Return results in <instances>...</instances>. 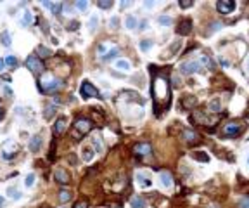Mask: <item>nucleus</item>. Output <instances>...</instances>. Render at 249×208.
Wrapping results in <instances>:
<instances>
[{
	"instance_id": "20e7f679",
	"label": "nucleus",
	"mask_w": 249,
	"mask_h": 208,
	"mask_svg": "<svg viewBox=\"0 0 249 208\" xmlns=\"http://www.w3.org/2000/svg\"><path fill=\"white\" fill-rule=\"evenodd\" d=\"M80 94H81L83 99H92V97H99V90L93 87L88 80H85L80 87Z\"/></svg>"
},
{
	"instance_id": "72a5a7b5",
	"label": "nucleus",
	"mask_w": 249,
	"mask_h": 208,
	"mask_svg": "<svg viewBox=\"0 0 249 208\" xmlns=\"http://www.w3.org/2000/svg\"><path fill=\"white\" fill-rule=\"evenodd\" d=\"M31 21H33V16H31L30 11H26V12H24V19H23V26H26V24H31Z\"/></svg>"
},
{
	"instance_id": "c03bdc74",
	"label": "nucleus",
	"mask_w": 249,
	"mask_h": 208,
	"mask_svg": "<svg viewBox=\"0 0 249 208\" xmlns=\"http://www.w3.org/2000/svg\"><path fill=\"white\" fill-rule=\"evenodd\" d=\"M40 26H44V33H45V35H48V28H47V23H45V19H40Z\"/></svg>"
},
{
	"instance_id": "5fc2aeb1",
	"label": "nucleus",
	"mask_w": 249,
	"mask_h": 208,
	"mask_svg": "<svg viewBox=\"0 0 249 208\" xmlns=\"http://www.w3.org/2000/svg\"><path fill=\"white\" fill-rule=\"evenodd\" d=\"M4 118V113H2V109H0V120Z\"/></svg>"
},
{
	"instance_id": "a18cd8bd",
	"label": "nucleus",
	"mask_w": 249,
	"mask_h": 208,
	"mask_svg": "<svg viewBox=\"0 0 249 208\" xmlns=\"http://www.w3.org/2000/svg\"><path fill=\"white\" fill-rule=\"evenodd\" d=\"M180 45H182V42H175V44L171 45V54H175L176 50H178V47H180Z\"/></svg>"
},
{
	"instance_id": "8fccbe9b",
	"label": "nucleus",
	"mask_w": 249,
	"mask_h": 208,
	"mask_svg": "<svg viewBox=\"0 0 249 208\" xmlns=\"http://www.w3.org/2000/svg\"><path fill=\"white\" fill-rule=\"evenodd\" d=\"M4 66H5V61H4V59H0V73L4 71Z\"/></svg>"
},
{
	"instance_id": "c756f323",
	"label": "nucleus",
	"mask_w": 249,
	"mask_h": 208,
	"mask_svg": "<svg viewBox=\"0 0 249 208\" xmlns=\"http://www.w3.org/2000/svg\"><path fill=\"white\" fill-rule=\"evenodd\" d=\"M157 21H159V24H163V26H168V24H171V23H173V19H171L170 16H164V14H161V16L157 18Z\"/></svg>"
},
{
	"instance_id": "09e8293b",
	"label": "nucleus",
	"mask_w": 249,
	"mask_h": 208,
	"mask_svg": "<svg viewBox=\"0 0 249 208\" xmlns=\"http://www.w3.org/2000/svg\"><path fill=\"white\" fill-rule=\"evenodd\" d=\"M180 83H182V82H180V78H178V76L175 75V76H173V85H175V87H178Z\"/></svg>"
},
{
	"instance_id": "e433bc0d",
	"label": "nucleus",
	"mask_w": 249,
	"mask_h": 208,
	"mask_svg": "<svg viewBox=\"0 0 249 208\" xmlns=\"http://www.w3.org/2000/svg\"><path fill=\"white\" fill-rule=\"evenodd\" d=\"M54 109H56L54 106H47V108H45V113H44V116H45L47 120H50V118H52V115H54Z\"/></svg>"
},
{
	"instance_id": "a211bd4d",
	"label": "nucleus",
	"mask_w": 249,
	"mask_h": 208,
	"mask_svg": "<svg viewBox=\"0 0 249 208\" xmlns=\"http://www.w3.org/2000/svg\"><path fill=\"white\" fill-rule=\"evenodd\" d=\"M40 144H42V137H40V135H35V137L30 141V149L33 151V153H38Z\"/></svg>"
},
{
	"instance_id": "4c0bfd02",
	"label": "nucleus",
	"mask_w": 249,
	"mask_h": 208,
	"mask_svg": "<svg viewBox=\"0 0 249 208\" xmlns=\"http://www.w3.org/2000/svg\"><path fill=\"white\" fill-rule=\"evenodd\" d=\"M33 182H35V175H33V173H30V175H26V180H24V186H26V187H31V186H33Z\"/></svg>"
},
{
	"instance_id": "3c124183",
	"label": "nucleus",
	"mask_w": 249,
	"mask_h": 208,
	"mask_svg": "<svg viewBox=\"0 0 249 208\" xmlns=\"http://www.w3.org/2000/svg\"><path fill=\"white\" fill-rule=\"evenodd\" d=\"M131 2H121V7H130Z\"/></svg>"
},
{
	"instance_id": "c9c22d12",
	"label": "nucleus",
	"mask_w": 249,
	"mask_h": 208,
	"mask_svg": "<svg viewBox=\"0 0 249 208\" xmlns=\"http://www.w3.org/2000/svg\"><path fill=\"white\" fill-rule=\"evenodd\" d=\"M178 5L182 7V9H189V7H192V5H194V2H192V0H180Z\"/></svg>"
},
{
	"instance_id": "f257e3e1",
	"label": "nucleus",
	"mask_w": 249,
	"mask_h": 208,
	"mask_svg": "<svg viewBox=\"0 0 249 208\" xmlns=\"http://www.w3.org/2000/svg\"><path fill=\"white\" fill-rule=\"evenodd\" d=\"M151 94H152L154 113L159 116L161 111H166L170 108L171 102V87L168 82V76L156 75V78L152 80V85H151Z\"/></svg>"
},
{
	"instance_id": "7ed1b4c3",
	"label": "nucleus",
	"mask_w": 249,
	"mask_h": 208,
	"mask_svg": "<svg viewBox=\"0 0 249 208\" xmlns=\"http://www.w3.org/2000/svg\"><path fill=\"white\" fill-rule=\"evenodd\" d=\"M26 68L33 73V75H40V73H44V70H45L42 59H40L36 54H31V56L26 57Z\"/></svg>"
},
{
	"instance_id": "f3484780",
	"label": "nucleus",
	"mask_w": 249,
	"mask_h": 208,
	"mask_svg": "<svg viewBox=\"0 0 249 208\" xmlns=\"http://www.w3.org/2000/svg\"><path fill=\"white\" fill-rule=\"evenodd\" d=\"M190 156H192L196 161H202V163H208V161H210V156H208V153H204V151H194Z\"/></svg>"
},
{
	"instance_id": "a878e982",
	"label": "nucleus",
	"mask_w": 249,
	"mask_h": 208,
	"mask_svg": "<svg viewBox=\"0 0 249 208\" xmlns=\"http://www.w3.org/2000/svg\"><path fill=\"white\" fill-rule=\"evenodd\" d=\"M208 111H211V113H218V111H222V108H220V101L218 99H213V101L208 104Z\"/></svg>"
},
{
	"instance_id": "412c9836",
	"label": "nucleus",
	"mask_w": 249,
	"mask_h": 208,
	"mask_svg": "<svg viewBox=\"0 0 249 208\" xmlns=\"http://www.w3.org/2000/svg\"><path fill=\"white\" fill-rule=\"evenodd\" d=\"M118 54H119V49H118V47H114V49L107 50V52L102 56V61H111V59H114Z\"/></svg>"
},
{
	"instance_id": "9b49d317",
	"label": "nucleus",
	"mask_w": 249,
	"mask_h": 208,
	"mask_svg": "<svg viewBox=\"0 0 249 208\" xmlns=\"http://www.w3.org/2000/svg\"><path fill=\"white\" fill-rule=\"evenodd\" d=\"M152 151V146L149 144V142H139V144H135V147H133V153H135L137 156H145L149 155Z\"/></svg>"
},
{
	"instance_id": "473e14b6",
	"label": "nucleus",
	"mask_w": 249,
	"mask_h": 208,
	"mask_svg": "<svg viewBox=\"0 0 249 208\" xmlns=\"http://www.w3.org/2000/svg\"><path fill=\"white\" fill-rule=\"evenodd\" d=\"M139 45H140V49L142 50H149L151 47H152V40H142Z\"/></svg>"
},
{
	"instance_id": "13d9d810",
	"label": "nucleus",
	"mask_w": 249,
	"mask_h": 208,
	"mask_svg": "<svg viewBox=\"0 0 249 208\" xmlns=\"http://www.w3.org/2000/svg\"><path fill=\"white\" fill-rule=\"evenodd\" d=\"M247 165H249V158H247Z\"/></svg>"
},
{
	"instance_id": "ea45409f",
	"label": "nucleus",
	"mask_w": 249,
	"mask_h": 208,
	"mask_svg": "<svg viewBox=\"0 0 249 208\" xmlns=\"http://www.w3.org/2000/svg\"><path fill=\"white\" fill-rule=\"evenodd\" d=\"M109 26L113 28V30H118V28H119V18H113V19H109Z\"/></svg>"
},
{
	"instance_id": "49530a36",
	"label": "nucleus",
	"mask_w": 249,
	"mask_h": 208,
	"mask_svg": "<svg viewBox=\"0 0 249 208\" xmlns=\"http://www.w3.org/2000/svg\"><path fill=\"white\" fill-rule=\"evenodd\" d=\"M87 206H88L87 201H78V203L74 205V208H87Z\"/></svg>"
},
{
	"instance_id": "cd10ccee",
	"label": "nucleus",
	"mask_w": 249,
	"mask_h": 208,
	"mask_svg": "<svg viewBox=\"0 0 249 208\" xmlns=\"http://www.w3.org/2000/svg\"><path fill=\"white\" fill-rule=\"evenodd\" d=\"M116 68L121 71H130V62L127 61V59H119L118 62H116Z\"/></svg>"
},
{
	"instance_id": "6e6552de",
	"label": "nucleus",
	"mask_w": 249,
	"mask_h": 208,
	"mask_svg": "<svg viewBox=\"0 0 249 208\" xmlns=\"http://www.w3.org/2000/svg\"><path fill=\"white\" fill-rule=\"evenodd\" d=\"M190 31H192V19H182L178 23V28H176V35L180 36H187L190 35Z\"/></svg>"
},
{
	"instance_id": "f8f14e48",
	"label": "nucleus",
	"mask_w": 249,
	"mask_h": 208,
	"mask_svg": "<svg viewBox=\"0 0 249 208\" xmlns=\"http://www.w3.org/2000/svg\"><path fill=\"white\" fill-rule=\"evenodd\" d=\"M66 123H68V120H66L64 116H61V118L56 121V125H54V134H56V135H61L66 130Z\"/></svg>"
},
{
	"instance_id": "b1692460",
	"label": "nucleus",
	"mask_w": 249,
	"mask_h": 208,
	"mask_svg": "<svg viewBox=\"0 0 249 208\" xmlns=\"http://www.w3.org/2000/svg\"><path fill=\"white\" fill-rule=\"evenodd\" d=\"M81 153H83V155H81L83 161H92V159H93V149H92V147H85Z\"/></svg>"
},
{
	"instance_id": "bb28decb",
	"label": "nucleus",
	"mask_w": 249,
	"mask_h": 208,
	"mask_svg": "<svg viewBox=\"0 0 249 208\" xmlns=\"http://www.w3.org/2000/svg\"><path fill=\"white\" fill-rule=\"evenodd\" d=\"M92 146L97 149V153H101V151L104 149V146H102V141H101V135H93V137H92Z\"/></svg>"
},
{
	"instance_id": "603ef678",
	"label": "nucleus",
	"mask_w": 249,
	"mask_h": 208,
	"mask_svg": "<svg viewBox=\"0 0 249 208\" xmlns=\"http://www.w3.org/2000/svg\"><path fill=\"white\" fill-rule=\"evenodd\" d=\"M4 201H5V199L2 198V196H0V206H2V205H4Z\"/></svg>"
},
{
	"instance_id": "6ab92c4d",
	"label": "nucleus",
	"mask_w": 249,
	"mask_h": 208,
	"mask_svg": "<svg viewBox=\"0 0 249 208\" xmlns=\"http://www.w3.org/2000/svg\"><path fill=\"white\" fill-rule=\"evenodd\" d=\"M0 42H2L4 47H10V33L7 30H4L0 33Z\"/></svg>"
},
{
	"instance_id": "39448f33",
	"label": "nucleus",
	"mask_w": 249,
	"mask_h": 208,
	"mask_svg": "<svg viewBox=\"0 0 249 208\" xmlns=\"http://www.w3.org/2000/svg\"><path fill=\"white\" fill-rule=\"evenodd\" d=\"M92 129H93V123L88 118H78L76 121H74V132H78L80 135L88 134Z\"/></svg>"
},
{
	"instance_id": "0eeeda50",
	"label": "nucleus",
	"mask_w": 249,
	"mask_h": 208,
	"mask_svg": "<svg viewBox=\"0 0 249 208\" xmlns=\"http://www.w3.org/2000/svg\"><path fill=\"white\" fill-rule=\"evenodd\" d=\"M240 132H242V125L235 123V121H230V123L223 125V130H222V134L225 137H235Z\"/></svg>"
},
{
	"instance_id": "393cba45",
	"label": "nucleus",
	"mask_w": 249,
	"mask_h": 208,
	"mask_svg": "<svg viewBox=\"0 0 249 208\" xmlns=\"http://www.w3.org/2000/svg\"><path fill=\"white\" fill-rule=\"evenodd\" d=\"M71 198H73V194H71L69 191H66V189L59 191V201H61V203H68Z\"/></svg>"
},
{
	"instance_id": "dca6fc26",
	"label": "nucleus",
	"mask_w": 249,
	"mask_h": 208,
	"mask_svg": "<svg viewBox=\"0 0 249 208\" xmlns=\"http://www.w3.org/2000/svg\"><path fill=\"white\" fill-rule=\"evenodd\" d=\"M130 205H131V208H145L147 206V203H145V199L142 196H133L130 199Z\"/></svg>"
},
{
	"instance_id": "864d4df0",
	"label": "nucleus",
	"mask_w": 249,
	"mask_h": 208,
	"mask_svg": "<svg viewBox=\"0 0 249 208\" xmlns=\"http://www.w3.org/2000/svg\"><path fill=\"white\" fill-rule=\"evenodd\" d=\"M246 68H247V71H249V57H247V61H246Z\"/></svg>"
},
{
	"instance_id": "58836bf2",
	"label": "nucleus",
	"mask_w": 249,
	"mask_h": 208,
	"mask_svg": "<svg viewBox=\"0 0 249 208\" xmlns=\"http://www.w3.org/2000/svg\"><path fill=\"white\" fill-rule=\"evenodd\" d=\"M7 193H9V196H10L12 199H19V198H21V193H19V191H16V189H12V187H10Z\"/></svg>"
},
{
	"instance_id": "f03ea898",
	"label": "nucleus",
	"mask_w": 249,
	"mask_h": 208,
	"mask_svg": "<svg viewBox=\"0 0 249 208\" xmlns=\"http://www.w3.org/2000/svg\"><path fill=\"white\" fill-rule=\"evenodd\" d=\"M38 83H40V90L45 92V94H52V92H56V90H59L62 87L61 80L52 76V75H44L38 80Z\"/></svg>"
},
{
	"instance_id": "37998d69",
	"label": "nucleus",
	"mask_w": 249,
	"mask_h": 208,
	"mask_svg": "<svg viewBox=\"0 0 249 208\" xmlns=\"http://www.w3.org/2000/svg\"><path fill=\"white\" fill-rule=\"evenodd\" d=\"M76 7H78L80 11H85L88 7V2H85V0L81 2V0H80V2H76Z\"/></svg>"
},
{
	"instance_id": "f704fd0d",
	"label": "nucleus",
	"mask_w": 249,
	"mask_h": 208,
	"mask_svg": "<svg viewBox=\"0 0 249 208\" xmlns=\"http://www.w3.org/2000/svg\"><path fill=\"white\" fill-rule=\"evenodd\" d=\"M48 9L52 11L54 14H61V9H62V4H52V2H50V7H48Z\"/></svg>"
},
{
	"instance_id": "79ce46f5",
	"label": "nucleus",
	"mask_w": 249,
	"mask_h": 208,
	"mask_svg": "<svg viewBox=\"0 0 249 208\" xmlns=\"http://www.w3.org/2000/svg\"><path fill=\"white\" fill-rule=\"evenodd\" d=\"M78 26H80V23H78V21L68 23V30H69V31H76V30H78Z\"/></svg>"
},
{
	"instance_id": "a19ab883",
	"label": "nucleus",
	"mask_w": 249,
	"mask_h": 208,
	"mask_svg": "<svg viewBox=\"0 0 249 208\" xmlns=\"http://www.w3.org/2000/svg\"><path fill=\"white\" fill-rule=\"evenodd\" d=\"M97 23H99V19H97V16H92V18H90V23H88V28H90V30H95V26H97Z\"/></svg>"
},
{
	"instance_id": "7c9ffc66",
	"label": "nucleus",
	"mask_w": 249,
	"mask_h": 208,
	"mask_svg": "<svg viewBox=\"0 0 249 208\" xmlns=\"http://www.w3.org/2000/svg\"><path fill=\"white\" fill-rule=\"evenodd\" d=\"M199 62H201V64H202V66H208V68H210V70H213V62H211V59L210 57H208V56H202V57H201V61H199Z\"/></svg>"
},
{
	"instance_id": "6e6d98bb",
	"label": "nucleus",
	"mask_w": 249,
	"mask_h": 208,
	"mask_svg": "<svg viewBox=\"0 0 249 208\" xmlns=\"http://www.w3.org/2000/svg\"><path fill=\"white\" fill-rule=\"evenodd\" d=\"M246 118H249V111H247V113H246Z\"/></svg>"
},
{
	"instance_id": "aec40b11",
	"label": "nucleus",
	"mask_w": 249,
	"mask_h": 208,
	"mask_svg": "<svg viewBox=\"0 0 249 208\" xmlns=\"http://www.w3.org/2000/svg\"><path fill=\"white\" fill-rule=\"evenodd\" d=\"M184 139H185L187 142H197L199 135H197L194 130H185V132H184Z\"/></svg>"
},
{
	"instance_id": "2eb2a0df",
	"label": "nucleus",
	"mask_w": 249,
	"mask_h": 208,
	"mask_svg": "<svg viewBox=\"0 0 249 208\" xmlns=\"http://www.w3.org/2000/svg\"><path fill=\"white\" fill-rule=\"evenodd\" d=\"M159 179H161V184L164 187H171V186H173V179H171V173L170 172H161V173H159Z\"/></svg>"
},
{
	"instance_id": "4be33fe9",
	"label": "nucleus",
	"mask_w": 249,
	"mask_h": 208,
	"mask_svg": "<svg viewBox=\"0 0 249 208\" xmlns=\"http://www.w3.org/2000/svg\"><path fill=\"white\" fill-rule=\"evenodd\" d=\"M36 56H42V57H50L52 56V50L44 47V45H38L36 47Z\"/></svg>"
},
{
	"instance_id": "1a4fd4ad",
	"label": "nucleus",
	"mask_w": 249,
	"mask_h": 208,
	"mask_svg": "<svg viewBox=\"0 0 249 208\" xmlns=\"http://www.w3.org/2000/svg\"><path fill=\"white\" fill-rule=\"evenodd\" d=\"M216 9L222 14H230L232 11L235 9V2L234 0H218L216 2Z\"/></svg>"
},
{
	"instance_id": "4d7b16f0",
	"label": "nucleus",
	"mask_w": 249,
	"mask_h": 208,
	"mask_svg": "<svg viewBox=\"0 0 249 208\" xmlns=\"http://www.w3.org/2000/svg\"><path fill=\"white\" fill-rule=\"evenodd\" d=\"M114 208H121V206H114Z\"/></svg>"
},
{
	"instance_id": "423d86ee",
	"label": "nucleus",
	"mask_w": 249,
	"mask_h": 208,
	"mask_svg": "<svg viewBox=\"0 0 249 208\" xmlns=\"http://www.w3.org/2000/svg\"><path fill=\"white\" fill-rule=\"evenodd\" d=\"M199 70H201V62L194 61V59L182 62L180 68H178V71L182 73V75H190V73H196V71H199Z\"/></svg>"
},
{
	"instance_id": "c85d7f7f",
	"label": "nucleus",
	"mask_w": 249,
	"mask_h": 208,
	"mask_svg": "<svg viewBox=\"0 0 249 208\" xmlns=\"http://www.w3.org/2000/svg\"><path fill=\"white\" fill-rule=\"evenodd\" d=\"M95 4H97V7H101V9H111V7H113V0H97Z\"/></svg>"
},
{
	"instance_id": "2f4dec72",
	"label": "nucleus",
	"mask_w": 249,
	"mask_h": 208,
	"mask_svg": "<svg viewBox=\"0 0 249 208\" xmlns=\"http://www.w3.org/2000/svg\"><path fill=\"white\" fill-rule=\"evenodd\" d=\"M5 64H7V66H10V68H16V64H18V59L14 57V56H7V57H5Z\"/></svg>"
},
{
	"instance_id": "5701e85b",
	"label": "nucleus",
	"mask_w": 249,
	"mask_h": 208,
	"mask_svg": "<svg viewBox=\"0 0 249 208\" xmlns=\"http://www.w3.org/2000/svg\"><path fill=\"white\" fill-rule=\"evenodd\" d=\"M125 24H127V28H128V30H135V28L139 26V21H137V18H135V16H128V18H127V21H125Z\"/></svg>"
},
{
	"instance_id": "4468645a",
	"label": "nucleus",
	"mask_w": 249,
	"mask_h": 208,
	"mask_svg": "<svg viewBox=\"0 0 249 208\" xmlns=\"http://www.w3.org/2000/svg\"><path fill=\"white\" fill-rule=\"evenodd\" d=\"M137 182H139L142 187H151V186H152V180H151L145 173H142V172L137 173Z\"/></svg>"
},
{
	"instance_id": "9d476101",
	"label": "nucleus",
	"mask_w": 249,
	"mask_h": 208,
	"mask_svg": "<svg viewBox=\"0 0 249 208\" xmlns=\"http://www.w3.org/2000/svg\"><path fill=\"white\" fill-rule=\"evenodd\" d=\"M54 179H56L57 184H61V186H66V184H69L71 175H69V172H66L64 168H57L56 172H54Z\"/></svg>"
},
{
	"instance_id": "de8ad7c7",
	"label": "nucleus",
	"mask_w": 249,
	"mask_h": 208,
	"mask_svg": "<svg viewBox=\"0 0 249 208\" xmlns=\"http://www.w3.org/2000/svg\"><path fill=\"white\" fill-rule=\"evenodd\" d=\"M139 30H140V31L147 30V21H140V23H139Z\"/></svg>"
},
{
	"instance_id": "ddd939ff",
	"label": "nucleus",
	"mask_w": 249,
	"mask_h": 208,
	"mask_svg": "<svg viewBox=\"0 0 249 208\" xmlns=\"http://www.w3.org/2000/svg\"><path fill=\"white\" fill-rule=\"evenodd\" d=\"M196 104H197V99L194 97V96H185L184 101H182V108H184V109H192Z\"/></svg>"
}]
</instances>
